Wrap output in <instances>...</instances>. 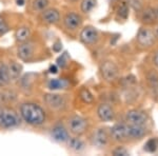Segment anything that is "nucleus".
<instances>
[{
	"instance_id": "1",
	"label": "nucleus",
	"mask_w": 158,
	"mask_h": 156,
	"mask_svg": "<svg viewBox=\"0 0 158 156\" xmlns=\"http://www.w3.org/2000/svg\"><path fill=\"white\" fill-rule=\"evenodd\" d=\"M20 116L27 124L40 126L45 120V113L40 106L33 102H25L20 107Z\"/></svg>"
},
{
	"instance_id": "2",
	"label": "nucleus",
	"mask_w": 158,
	"mask_h": 156,
	"mask_svg": "<svg viewBox=\"0 0 158 156\" xmlns=\"http://www.w3.org/2000/svg\"><path fill=\"white\" fill-rule=\"evenodd\" d=\"M20 122L21 119L14 109L9 107H0V128L12 129L18 127Z\"/></svg>"
},
{
	"instance_id": "3",
	"label": "nucleus",
	"mask_w": 158,
	"mask_h": 156,
	"mask_svg": "<svg viewBox=\"0 0 158 156\" xmlns=\"http://www.w3.org/2000/svg\"><path fill=\"white\" fill-rule=\"evenodd\" d=\"M43 101L51 110H54V111H62L68 106V101L65 97L59 95V94H45V95H43Z\"/></svg>"
},
{
	"instance_id": "4",
	"label": "nucleus",
	"mask_w": 158,
	"mask_h": 156,
	"mask_svg": "<svg viewBox=\"0 0 158 156\" xmlns=\"http://www.w3.org/2000/svg\"><path fill=\"white\" fill-rule=\"evenodd\" d=\"M136 40L138 42L139 47L143 48H149L155 43L156 37H155L154 31L148 27H140L138 33H137Z\"/></svg>"
},
{
	"instance_id": "5",
	"label": "nucleus",
	"mask_w": 158,
	"mask_h": 156,
	"mask_svg": "<svg viewBox=\"0 0 158 156\" xmlns=\"http://www.w3.org/2000/svg\"><path fill=\"white\" fill-rule=\"evenodd\" d=\"M100 73L103 80H106V82H113L118 78L119 70L115 62L111 60H106L100 65Z\"/></svg>"
},
{
	"instance_id": "6",
	"label": "nucleus",
	"mask_w": 158,
	"mask_h": 156,
	"mask_svg": "<svg viewBox=\"0 0 158 156\" xmlns=\"http://www.w3.org/2000/svg\"><path fill=\"white\" fill-rule=\"evenodd\" d=\"M68 126L69 130H70V132L72 134L79 136V135L83 134L86 131V129H88V121L83 117L78 116V115H74V116H72L69 119Z\"/></svg>"
},
{
	"instance_id": "7",
	"label": "nucleus",
	"mask_w": 158,
	"mask_h": 156,
	"mask_svg": "<svg viewBox=\"0 0 158 156\" xmlns=\"http://www.w3.org/2000/svg\"><path fill=\"white\" fill-rule=\"evenodd\" d=\"M127 124H138V126H146V124L149 120V116L144 111L142 110H130L126 113Z\"/></svg>"
},
{
	"instance_id": "8",
	"label": "nucleus",
	"mask_w": 158,
	"mask_h": 156,
	"mask_svg": "<svg viewBox=\"0 0 158 156\" xmlns=\"http://www.w3.org/2000/svg\"><path fill=\"white\" fill-rule=\"evenodd\" d=\"M109 134L106 132V129H102V128H99V129L95 130L93 132L91 136V141L92 145H95L97 148H104L106 145L109 144Z\"/></svg>"
},
{
	"instance_id": "9",
	"label": "nucleus",
	"mask_w": 158,
	"mask_h": 156,
	"mask_svg": "<svg viewBox=\"0 0 158 156\" xmlns=\"http://www.w3.org/2000/svg\"><path fill=\"white\" fill-rule=\"evenodd\" d=\"M110 136L115 141H128V131L127 124H116L110 129Z\"/></svg>"
},
{
	"instance_id": "10",
	"label": "nucleus",
	"mask_w": 158,
	"mask_h": 156,
	"mask_svg": "<svg viewBox=\"0 0 158 156\" xmlns=\"http://www.w3.org/2000/svg\"><path fill=\"white\" fill-rule=\"evenodd\" d=\"M127 131H128V140H139L146 136L149 132L146 126L130 124H127Z\"/></svg>"
},
{
	"instance_id": "11",
	"label": "nucleus",
	"mask_w": 158,
	"mask_h": 156,
	"mask_svg": "<svg viewBox=\"0 0 158 156\" xmlns=\"http://www.w3.org/2000/svg\"><path fill=\"white\" fill-rule=\"evenodd\" d=\"M98 38H99L98 31L94 27H91V25L85 27L80 33V39L85 44H94V43L97 42Z\"/></svg>"
},
{
	"instance_id": "12",
	"label": "nucleus",
	"mask_w": 158,
	"mask_h": 156,
	"mask_svg": "<svg viewBox=\"0 0 158 156\" xmlns=\"http://www.w3.org/2000/svg\"><path fill=\"white\" fill-rule=\"evenodd\" d=\"M63 24L69 31H76L82 24V17L77 13H69L63 18Z\"/></svg>"
},
{
	"instance_id": "13",
	"label": "nucleus",
	"mask_w": 158,
	"mask_h": 156,
	"mask_svg": "<svg viewBox=\"0 0 158 156\" xmlns=\"http://www.w3.org/2000/svg\"><path fill=\"white\" fill-rule=\"evenodd\" d=\"M97 115H98L99 119L103 122H110L115 119V112H114V109L108 103L99 104V107L97 109Z\"/></svg>"
},
{
	"instance_id": "14",
	"label": "nucleus",
	"mask_w": 158,
	"mask_h": 156,
	"mask_svg": "<svg viewBox=\"0 0 158 156\" xmlns=\"http://www.w3.org/2000/svg\"><path fill=\"white\" fill-rule=\"evenodd\" d=\"M17 55L21 60L29 61L34 55V47L30 42H22L18 47L17 50Z\"/></svg>"
},
{
	"instance_id": "15",
	"label": "nucleus",
	"mask_w": 158,
	"mask_h": 156,
	"mask_svg": "<svg viewBox=\"0 0 158 156\" xmlns=\"http://www.w3.org/2000/svg\"><path fill=\"white\" fill-rule=\"evenodd\" d=\"M51 134H52L53 139L58 142H67L69 138H70L69 131L63 126H60V124L53 128Z\"/></svg>"
},
{
	"instance_id": "16",
	"label": "nucleus",
	"mask_w": 158,
	"mask_h": 156,
	"mask_svg": "<svg viewBox=\"0 0 158 156\" xmlns=\"http://www.w3.org/2000/svg\"><path fill=\"white\" fill-rule=\"evenodd\" d=\"M157 13H156V9L154 7H146L143 11L141 12L140 14V20H141L142 23L147 24V25H150V24H153L154 22H156L157 20Z\"/></svg>"
},
{
	"instance_id": "17",
	"label": "nucleus",
	"mask_w": 158,
	"mask_h": 156,
	"mask_svg": "<svg viewBox=\"0 0 158 156\" xmlns=\"http://www.w3.org/2000/svg\"><path fill=\"white\" fill-rule=\"evenodd\" d=\"M59 19H60V14L56 9L44 10V12L42 13V20L45 23L55 24L59 21Z\"/></svg>"
},
{
	"instance_id": "18",
	"label": "nucleus",
	"mask_w": 158,
	"mask_h": 156,
	"mask_svg": "<svg viewBox=\"0 0 158 156\" xmlns=\"http://www.w3.org/2000/svg\"><path fill=\"white\" fill-rule=\"evenodd\" d=\"M7 71H9L11 80H16L22 73V65L16 61H11L7 65Z\"/></svg>"
},
{
	"instance_id": "19",
	"label": "nucleus",
	"mask_w": 158,
	"mask_h": 156,
	"mask_svg": "<svg viewBox=\"0 0 158 156\" xmlns=\"http://www.w3.org/2000/svg\"><path fill=\"white\" fill-rule=\"evenodd\" d=\"M68 86H69V82L65 79L53 78V79H50L49 82H48V88L52 91L63 90V89H67Z\"/></svg>"
},
{
	"instance_id": "20",
	"label": "nucleus",
	"mask_w": 158,
	"mask_h": 156,
	"mask_svg": "<svg viewBox=\"0 0 158 156\" xmlns=\"http://www.w3.org/2000/svg\"><path fill=\"white\" fill-rule=\"evenodd\" d=\"M68 145L70 147V149H72L75 152H82L85 149V144L78 137H72L69 138L68 140Z\"/></svg>"
},
{
	"instance_id": "21",
	"label": "nucleus",
	"mask_w": 158,
	"mask_h": 156,
	"mask_svg": "<svg viewBox=\"0 0 158 156\" xmlns=\"http://www.w3.org/2000/svg\"><path fill=\"white\" fill-rule=\"evenodd\" d=\"M30 36H31V31L29 27H19V29L15 32V38H16V40L19 42L27 41Z\"/></svg>"
},
{
	"instance_id": "22",
	"label": "nucleus",
	"mask_w": 158,
	"mask_h": 156,
	"mask_svg": "<svg viewBox=\"0 0 158 156\" xmlns=\"http://www.w3.org/2000/svg\"><path fill=\"white\" fill-rule=\"evenodd\" d=\"M11 78H10V74L7 71V65H0V88H3L6 84L10 83Z\"/></svg>"
},
{
	"instance_id": "23",
	"label": "nucleus",
	"mask_w": 158,
	"mask_h": 156,
	"mask_svg": "<svg viewBox=\"0 0 158 156\" xmlns=\"http://www.w3.org/2000/svg\"><path fill=\"white\" fill-rule=\"evenodd\" d=\"M143 150L148 153H155L158 150V137L150 138L144 144Z\"/></svg>"
},
{
	"instance_id": "24",
	"label": "nucleus",
	"mask_w": 158,
	"mask_h": 156,
	"mask_svg": "<svg viewBox=\"0 0 158 156\" xmlns=\"http://www.w3.org/2000/svg\"><path fill=\"white\" fill-rule=\"evenodd\" d=\"M96 3H97V0H82L80 4L81 12L85 13V14H89L96 6Z\"/></svg>"
},
{
	"instance_id": "25",
	"label": "nucleus",
	"mask_w": 158,
	"mask_h": 156,
	"mask_svg": "<svg viewBox=\"0 0 158 156\" xmlns=\"http://www.w3.org/2000/svg\"><path fill=\"white\" fill-rule=\"evenodd\" d=\"M148 81H149V84L151 86V89L154 91V93H157L158 92V75L156 73L152 72L148 75Z\"/></svg>"
},
{
	"instance_id": "26",
	"label": "nucleus",
	"mask_w": 158,
	"mask_h": 156,
	"mask_svg": "<svg viewBox=\"0 0 158 156\" xmlns=\"http://www.w3.org/2000/svg\"><path fill=\"white\" fill-rule=\"evenodd\" d=\"M79 96H80L81 100H82L83 102H85V103H92V102L94 101L93 94L91 93L90 90H88V89H85V88L80 91Z\"/></svg>"
},
{
	"instance_id": "27",
	"label": "nucleus",
	"mask_w": 158,
	"mask_h": 156,
	"mask_svg": "<svg viewBox=\"0 0 158 156\" xmlns=\"http://www.w3.org/2000/svg\"><path fill=\"white\" fill-rule=\"evenodd\" d=\"M49 3H50L49 0H34L32 6L35 11L41 12L47 9L48 6H49Z\"/></svg>"
},
{
	"instance_id": "28",
	"label": "nucleus",
	"mask_w": 158,
	"mask_h": 156,
	"mask_svg": "<svg viewBox=\"0 0 158 156\" xmlns=\"http://www.w3.org/2000/svg\"><path fill=\"white\" fill-rule=\"evenodd\" d=\"M129 13H130L129 6L126 3V2H123V3H121V6H119L118 11H117V15H118L121 19L126 20L129 17Z\"/></svg>"
},
{
	"instance_id": "29",
	"label": "nucleus",
	"mask_w": 158,
	"mask_h": 156,
	"mask_svg": "<svg viewBox=\"0 0 158 156\" xmlns=\"http://www.w3.org/2000/svg\"><path fill=\"white\" fill-rule=\"evenodd\" d=\"M112 154L115 156H119V155L127 156V155H130V153H129V151L127 149H124L123 147H117L115 150L112 151Z\"/></svg>"
},
{
	"instance_id": "30",
	"label": "nucleus",
	"mask_w": 158,
	"mask_h": 156,
	"mask_svg": "<svg viewBox=\"0 0 158 156\" xmlns=\"http://www.w3.org/2000/svg\"><path fill=\"white\" fill-rule=\"evenodd\" d=\"M9 25L6 22V20H4L2 17H0V36H2V35H4L6 33L9 32Z\"/></svg>"
},
{
	"instance_id": "31",
	"label": "nucleus",
	"mask_w": 158,
	"mask_h": 156,
	"mask_svg": "<svg viewBox=\"0 0 158 156\" xmlns=\"http://www.w3.org/2000/svg\"><path fill=\"white\" fill-rule=\"evenodd\" d=\"M65 65H67V59H65V55L60 56L57 59V65L61 66V68H64Z\"/></svg>"
},
{
	"instance_id": "32",
	"label": "nucleus",
	"mask_w": 158,
	"mask_h": 156,
	"mask_svg": "<svg viewBox=\"0 0 158 156\" xmlns=\"http://www.w3.org/2000/svg\"><path fill=\"white\" fill-rule=\"evenodd\" d=\"M152 63H153V65L158 70V51H156L152 56Z\"/></svg>"
},
{
	"instance_id": "33",
	"label": "nucleus",
	"mask_w": 158,
	"mask_h": 156,
	"mask_svg": "<svg viewBox=\"0 0 158 156\" xmlns=\"http://www.w3.org/2000/svg\"><path fill=\"white\" fill-rule=\"evenodd\" d=\"M61 48H62V44H61V42L57 41L54 43V45H53V50L55 51V52H59L61 50Z\"/></svg>"
},
{
	"instance_id": "34",
	"label": "nucleus",
	"mask_w": 158,
	"mask_h": 156,
	"mask_svg": "<svg viewBox=\"0 0 158 156\" xmlns=\"http://www.w3.org/2000/svg\"><path fill=\"white\" fill-rule=\"evenodd\" d=\"M58 72V66L54 65H51L50 66V73H52V74H56Z\"/></svg>"
},
{
	"instance_id": "35",
	"label": "nucleus",
	"mask_w": 158,
	"mask_h": 156,
	"mask_svg": "<svg viewBox=\"0 0 158 156\" xmlns=\"http://www.w3.org/2000/svg\"><path fill=\"white\" fill-rule=\"evenodd\" d=\"M16 3H17V6H24L25 0H16Z\"/></svg>"
},
{
	"instance_id": "36",
	"label": "nucleus",
	"mask_w": 158,
	"mask_h": 156,
	"mask_svg": "<svg viewBox=\"0 0 158 156\" xmlns=\"http://www.w3.org/2000/svg\"><path fill=\"white\" fill-rule=\"evenodd\" d=\"M154 34H155V37H156V39H158V27H156V29L154 30Z\"/></svg>"
},
{
	"instance_id": "37",
	"label": "nucleus",
	"mask_w": 158,
	"mask_h": 156,
	"mask_svg": "<svg viewBox=\"0 0 158 156\" xmlns=\"http://www.w3.org/2000/svg\"><path fill=\"white\" fill-rule=\"evenodd\" d=\"M68 1H69V2H76L77 0H68Z\"/></svg>"
},
{
	"instance_id": "38",
	"label": "nucleus",
	"mask_w": 158,
	"mask_h": 156,
	"mask_svg": "<svg viewBox=\"0 0 158 156\" xmlns=\"http://www.w3.org/2000/svg\"><path fill=\"white\" fill-rule=\"evenodd\" d=\"M156 13H157V18H158V7L156 9Z\"/></svg>"
}]
</instances>
